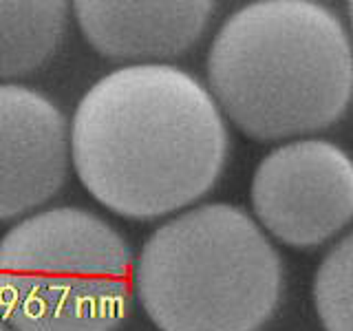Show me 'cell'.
I'll list each match as a JSON object with an SVG mask.
<instances>
[{"label": "cell", "mask_w": 353, "mask_h": 331, "mask_svg": "<svg viewBox=\"0 0 353 331\" xmlns=\"http://www.w3.org/2000/svg\"><path fill=\"white\" fill-rule=\"evenodd\" d=\"M73 14L88 44L110 60H168L185 53L203 36L214 5L192 3H113L77 0Z\"/></svg>", "instance_id": "7"}, {"label": "cell", "mask_w": 353, "mask_h": 331, "mask_svg": "<svg viewBox=\"0 0 353 331\" xmlns=\"http://www.w3.org/2000/svg\"><path fill=\"white\" fill-rule=\"evenodd\" d=\"M210 93L254 139L323 130L353 99V42L309 0H261L234 11L208 53Z\"/></svg>", "instance_id": "2"}, {"label": "cell", "mask_w": 353, "mask_h": 331, "mask_svg": "<svg viewBox=\"0 0 353 331\" xmlns=\"http://www.w3.org/2000/svg\"><path fill=\"white\" fill-rule=\"evenodd\" d=\"M314 301L327 331H353V230L320 263Z\"/></svg>", "instance_id": "9"}, {"label": "cell", "mask_w": 353, "mask_h": 331, "mask_svg": "<svg viewBox=\"0 0 353 331\" xmlns=\"http://www.w3.org/2000/svg\"><path fill=\"white\" fill-rule=\"evenodd\" d=\"M132 294L128 243L84 208L29 214L0 239V316L14 331H115Z\"/></svg>", "instance_id": "4"}, {"label": "cell", "mask_w": 353, "mask_h": 331, "mask_svg": "<svg viewBox=\"0 0 353 331\" xmlns=\"http://www.w3.org/2000/svg\"><path fill=\"white\" fill-rule=\"evenodd\" d=\"M135 294L161 331H259L281 303L283 261L245 210L208 203L148 237Z\"/></svg>", "instance_id": "3"}, {"label": "cell", "mask_w": 353, "mask_h": 331, "mask_svg": "<svg viewBox=\"0 0 353 331\" xmlns=\"http://www.w3.org/2000/svg\"><path fill=\"white\" fill-rule=\"evenodd\" d=\"M71 132L47 95L0 84V221L44 205L66 181Z\"/></svg>", "instance_id": "6"}, {"label": "cell", "mask_w": 353, "mask_h": 331, "mask_svg": "<svg viewBox=\"0 0 353 331\" xmlns=\"http://www.w3.org/2000/svg\"><path fill=\"white\" fill-rule=\"evenodd\" d=\"M347 7H349V22H351V29H353V3H349Z\"/></svg>", "instance_id": "11"}, {"label": "cell", "mask_w": 353, "mask_h": 331, "mask_svg": "<svg viewBox=\"0 0 353 331\" xmlns=\"http://www.w3.org/2000/svg\"><path fill=\"white\" fill-rule=\"evenodd\" d=\"M0 331H11V327L3 320V316H0Z\"/></svg>", "instance_id": "10"}, {"label": "cell", "mask_w": 353, "mask_h": 331, "mask_svg": "<svg viewBox=\"0 0 353 331\" xmlns=\"http://www.w3.org/2000/svg\"><path fill=\"white\" fill-rule=\"evenodd\" d=\"M69 20L62 0L0 3V80L29 75L58 51Z\"/></svg>", "instance_id": "8"}, {"label": "cell", "mask_w": 353, "mask_h": 331, "mask_svg": "<svg viewBox=\"0 0 353 331\" xmlns=\"http://www.w3.org/2000/svg\"><path fill=\"white\" fill-rule=\"evenodd\" d=\"M252 208L274 239L323 245L353 221V159L327 139L279 146L254 172Z\"/></svg>", "instance_id": "5"}, {"label": "cell", "mask_w": 353, "mask_h": 331, "mask_svg": "<svg viewBox=\"0 0 353 331\" xmlns=\"http://www.w3.org/2000/svg\"><path fill=\"white\" fill-rule=\"evenodd\" d=\"M228 150L214 95L163 62L99 77L71 121V161L86 192L135 221L176 212L212 190Z\"/></svg>", "instance_id": "1"}]
</instances>
